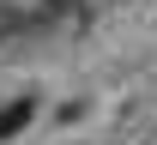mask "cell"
I'll use <instances>...</instances> for the list:
<instances>
[{"label":"cell","mask_w":157,"mask_h":145,"mask_svg":"<svg viewBox=\"0 0 157 145\" xmlns=\"http://www.w3.org/2000/svg\"><path fill=\"white\" fill-rule=\"evenodd\" d=\"M30 121H36V97H12V103L0 109V145H6V139H18Z\"/></svg>","instance_id":"cell-1"}]
</instances>
